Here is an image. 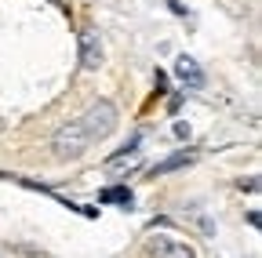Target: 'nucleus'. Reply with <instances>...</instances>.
<instances>
[{"label":"nucleus","instance_id":"nucleus-1","mask_svg":"<svg viewBox=\"0 0 262 258\" xmlns=\"http://www.w3.org/2000/svg\"><path fill=\"white\" fill-rule=\"evenodd\" d=\"M88 146H91V135L84 131V124H80V120L58 127L55 138H51V149H55L58 160H77V156L88 153Z\"/></svg>","mask_w":262,"mask_h":258},{"label":"nucleus","instance_id":"nucleus-2","mask_svg":"<svg viewBox=\"0 0 262 258\" xmlns=\"http://www.w3.org/2000/svg\"><path fill=\"white\" fill-rule=\"evenodd\" d=\"M80 124H84V131L91 135V142H95V138H110V135L117 131V106L106 102V99H98V102L80 116Z\"/></svg>","mask_w":262,"mask_h":258},{"label":"nucleus","instance_id":"nucleus-3","mask_svg":"<svg viewBox=\"0 0 262 258\" xmlns=\"http://www.w3.org/2000/svg\"><path fill=\"white\" fill-rule=\"evenodd\" d=\"M98 66H102V40L88 29L80 37V69H98Z\"/></svg>","mask_w":262,"mask_h":258},{"label":"nucleus","instance_id":"nucleus-4","mask_svg":"<svg viewBox=\"0 0 262 258\" xmlns=\"http://www.w3.org/2000/svg\"><path fill=\"white\" fill-rule=\"evenodd\" d=\"M149 251H153L157 258H196V251H193L186 240H168V237H157Z\"/></svg>","mask_w":262,"mask_h":258},{"label":"nucleus","instance_id":"nucleus-5","mask_svg":"<svg viewBox=\"0 0 262 258\" xmlns=\"http://www.w3.org/2000/svg\"><path fill=\"white\" fill-rule=\"evenodd\" d=\"M175 77L186 87H204V69L196 66V58H189V55H179L175 58Z\"/></svg>","mask_w":262,"mask_h":258},{"label":"nucleus","instance_id":"nucleus-6","mask_svg":"<svg viewBox=\"0 0 262 258\" xmlns=\"http://www.w3.org/2000/svg\"><path fill=\"white\" fill-rule=\"evenodd\" d=\"M193 164V153H171L168 160H160V164H153L146 175L157 178V175H168V171H179V168H189Z\"/></svg>","mask_w":262,"mask_h":258},{"label":"nucleus","instance_id":"nucleus-7","mask_svg":"<svg viewBox=\"0 0 262 258\" xmlns=\"http://www.w3.org/2000/svg\"><path fill=\"white\" fill-rule=\"evenodd\" d=\"M98 200H102V204H120V207H131V189H124V185L102 189V193H98Z\"/></svg>","mask_w":262,"mask_h":258},{"label":"nucleus","instance_id":"nucleus-8","mask_svg":"<svg viewBox=\"0 0 262 258\" xmlns=\"http://www.w3.org/2000/svg\"><path fill=\"white\" fill-rule=\"evenodd\" d=\"M139 142H142L139 135H131V138H127V146H124V149H117V153H113V156L106 160V168H110V171H117V168L124 164V160H127L131 153H135V149H139Z\"/></svg>","mask_w":262,"mask_h":258},{"label":"nucleus","instance_id":"nucleus-9","mask_svg":"<svg viewBox=\"0 0 262 258\" xmlns=\"http://www.w3.org/2000/svg\"><path fill=\"white\" fill-rule=\"evenodd\" d=\"M153 87H157V91H168V77H164V69H157V77H153Z\"/></svg>","mask_w":262,"mask_h":258},{"label":"nucleus","instance_id":"nucleus-10","mask_svg":"<svg viewBox=\"0 0 262 258\" xmlns=\"http://www.w3.org/2000/svg\"><path fill=\"white\" fill-rule=\"evenodd\" d=\"M175 138H182V142L189 138V124H175Z\"/></svg>","mask_w":262,"mask_h":258},{"label":"nucleus","instance_id":"nucleus-11","mask_svg":"<svg viewBox=\"0 0 262 258\" xmlns=\"http://www.w3.org/2000/svg\"><path fill=\"white\" fill-rule=\"evenodd\" d=\"M168 8H171V11H175V15H182V18H186V15H189V11H186V8H182V4H179V0H168Z\"/></svg>","mask_w":262,"mask_h":258}]
</instances>
